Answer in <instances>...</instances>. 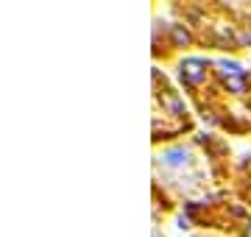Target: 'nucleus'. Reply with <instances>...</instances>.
<instances>
[{
	"instance_id": "1",
	"label": "nucleus",
	"mask_w": 251,
	"mask_h": 237,
	"mask_svg": "<svg viewBox=\"0 0 251 237\" xmlns=\"http://www.w3.org/2000/svg\"><path fill=\"white\" fill-rule=\"evenodd\" d=\"M181 156H184V151H168V154H165V159H168L171 165H176V162H181Z\"/></svg>"
},
{
	"instance_id": "2",
	"label": "nucleus",
	"mask_w": 251,
	"mask_h": 237,
	"mask_svg": "<svg viewBox=\"0 0 251 237\" xmlns=\"http://www.w3.org/2000/svg\"><path fill=\"white\" fill-rule=\"evenodd\" d=\"M221 67H224V73H226V75H234V73H240V67H237V64H229V62H221Z\"/></svg>"
}]
</instances>
